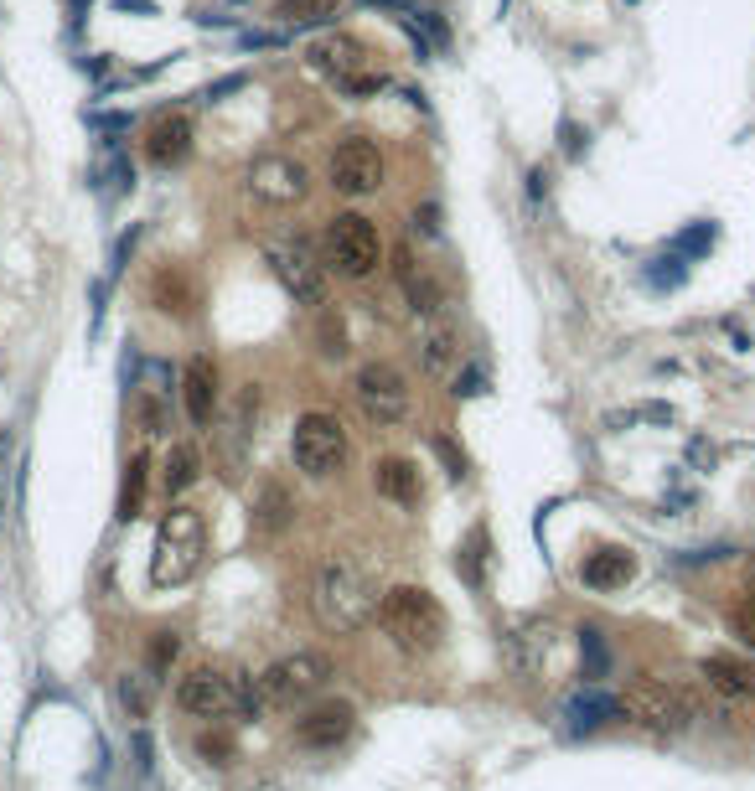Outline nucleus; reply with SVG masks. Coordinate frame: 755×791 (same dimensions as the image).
Returning a JSON list of instances; mask_svg holds the SVG:
<instances>
[{"label":"nucleus","instance_id":"7","mask_svg":"<svg viewBox=\"0 0 755 791\" xmlns=\"http://www.w3.org/2000/svg\"><path fill=\"white\" fill-rule=\"evenodd\" d=\"M290 455L306 476H337L347 466V430L331 414H300L295 419V435H290Z\"/></svg>","mask_w":755,"mask_h":791},{"label":"nucleus","instance_id":"21","mask_svg":"<svg viewBox=\"0 0 755 791\" xmlns=\"http://www.w3.org/2000/svg\"><path fill=\"white\" fill-rule=\"evenodd\" d=\"M419 362H425V373H435V378H445L461 362V337L445 316H430L425 337H419Z\"/></svg>","mask_w":755,"mask_h":791},{"label":"nucleus","instance_id":"34","mask_svg":"<svg viewBox=\"0 0 755 791\" xmlns=\"http://www.w3.org/2000/svg\"><path fill=\"white\" fill-rule=\"evenodd\" d=\"M321 342H326V347H321L326 357H342V352H347V337H342V321L331 316V311L321 316Z\"/></svg>","mask_w":755,"mask_h":791},{"label":"nucleus","instance_id":"37","mask_svg":"<svg viewBox=\"0 0 755 791\" xmlns=\"http://www.w3.org/2000/svg\"><path fill=\"white\" fill-rule=\"evenodd\" d=\"M435 450H440V461L450 466V476H466V455H456V445H450L445 435L435 440Z\"/></svg>","mask_w":755,"mask_h":791},{"label":"nucleus","instance_id":"3","mask_svg":"<svg viewBox=\"0 0 755 791\" xmlns=\"http://www.w3.org/2000/svg\"><path fill=\"white\" fill-rule=\"evenodd\" d=\"M616 704H621L626 719L657 729V735H683V729H693V719L704 714V698L693 683H657V678L631 683Z\"/></svg>","mask_w":755,"mask_h":791},{"label":"nucleus","instance_id":"29","mask_svg":"<svg viewBox=\"0 0 755 791\" xmlns=\"http://www.w3.org/2000/svg\"><path fill=\"white\" fill-rule=\"evenodd\" d=\"M456 574H461V580H466L471 590L487 585V533H481V528H476V533L461 543V549H456Z\"/></svg>","mask_w":755,"mask_h":791},{"label":"nucleus","instance_id":"33","mask_svg":"<svg viewBox=\"0 0 755 791\" xmlns=\"http://www.w3.org/2000/svg\"><path fill=\"white\" fill-rule=\"evenodd\" d=\"M280 16H290V21H326V16H337V0H285Z\"/></svg>","mask_w":755,"mask_h":791},{"label":"nucleus","instance_id":"4","mask_svg":"<svg viewBox=\"0 0 755 791\" xmlns=\"http://www.w3.org/2000/svg\"><path fill=\"white\" fill-rule=\"evenodd\" d=\"M207 549V528L197 507H171L156 528V559H150V580L156 585H181L192 580Z\"/></svg>","mask_w":755,"mask_h":791},{"label":"nucleus","instance_id":"27","mask_svg":"<svg viewBox=\"0 0 755 791\" xmlns=\"http://www.w3.org/2000/svg\"><path fill=\"white\" fill-rule=\"evenodd\" d=\"M564 714H569V729H595V724L616 719V714H621V704H616L611 693H595V688H590V693H575V698H569V709H564Z\"/></svg>","mask_w":755,"mask_h":791},{"label":"nucleus","instance_id":"38","mask_svg":"<svg viewBox=\"0 0 755 791\" xmlns=\"http://www.w3.org/2000/svg\"><path fill=\"white\" fill-rule=\"evenodd\" d=\"M688 455H693L699 466H714V445H704V440H693V450H688Z\"/></svg>","mask_w":755,"mask_h":791},{"label":"nucleus","instance_id":"14","mask_svg":"<svg viewBox=\"0 0 755 791\" xmlns=\"http://www.w3.org/2000/svg\"><path fill=\"white\" fill-rule=\"evenodd\" d=\"M249 187H254V197H264V202L290 207V202H300V197L311 192V171L300 166L295 156H259V161L249 166Z\"/></svg>","mask_w":755,"mask_h":791},{"label":"nucleus","instance_id":"36","mask_svg":"<svg viewBox=\"0 0 755 791\" xmlns=\"http://www.w3.org/2000/svg\"><path fill=\"white\" fill-rule=\"evenodd\" d=\"M735 631H740V636H745V642L755 647V595L735 605Z\"/></svg>","mask_w":755,"mask_h":791},{"label":"nucleus","instance_id":"31","mask_svg":"<svg viewBox=\"0 0 755 791\" xmlns=\"http://www.w3.org/2000/svg\"><path fill=\"white\" fill-rule=\"evenodd\" d=\"M176 657H181V636L176 631H156V636H150V673H156V678L171 673Z\"/></svg>","mask_w":755,"mask_h":791},{"label":"nucleus","instance_id":"11","mask_svg":"<svg viewBox=\"0 0 755 791\" xmlns=\"http://www.w3.org/2000/svg\"><path fill=\"white\" fill-rule=\"evenodd\" d=\"M331 187H337L342 197H373L383 187V156H378V145L373 140H342L337 150H331Z\"/></svg>","mask_w":755,"mask_h":791},{"label":"nucleus","instance_id":"19","mask_svg":"<svg viewBox=\"0 0 755 791\" xmlns=\"http://www.w3.org/2000/svg\"><path fill=\"white\" fill-rule=\"evenodd\" d=\"M187 150H192V119H187V114H161L156 125H150V135H145V156L156 161V166L187 161Z\"/></svg>","mask_w":755,"mask_h":791},{"label":"nucleus","instance_id":"10","mask_svg":"<svg viewBox=\"0 0 755 791\" xmlns=\"http://www.w3.org/2000/svg\"><path fill=\"white\" fill-rule=\"evenodd\" d=\"M269 264H275L280 285L300 300V306H321L326 300V275L311 254L306 238H285V243H269Z\"/></svg>","mask_w":755,"mask_h":791},{"label":"nucleus","instance_id":"13","mask_svg":"<svg viewBox=\"0 0 755 791\" xmlns=\"http://www.w3.org/2000/svg\"><path fill=\"white\" fill-rule=\"evenodd\" d=\"M176 704L197 719H223L238 709V683L228 673H218V667H192L176 688Z\"/></svg>","mask_w":755,"mask_h":791},{"label":"nucleus","instance_id":"6","mask_svg":"<svg viewBox=\"0 0 755 791\" xmlns=\"http://www.w3.org/2000/svg\"><path fill=\"white\" fill-rule=\"evenodd\" d=\"M326 683H331V657L295 652V657H280L275 667H264L259 698L275 704V709H295V704H306V698H316Z\"/></svg>","mask_w":755,"mask_h":791},{"label":"nucleus","instance_id":"8","mask_svg":"<svg viewBox=\"0 0 755 791\" xmlns=\"http://www.w3.org/2000/svg\"><path fill=\"white\" fill-rule=\"evenodd\" d=\"M259 409H264V393H259V383H244L233 393V404L223 409V419H218V430H213V440H218V466H223V476L228 481H238L244 476V461H249V450H254V424H259Z\"/></svg>","mask_w":755,"mask_h":791},{"label":"nucleus","instance_id":"25","mask_svg":"<svg viewBox=\"0 0 755 791\" xmlns=\"http://www.w3.org/2000/svg\"><path fill=\"white\" fill-rule=\"evenodd\" d=\"M150 300H156L166 316H187V311L197 306V290H192V280H187V269L161 264L156 280H150Z\"/></svg>","mask_w":755,"mask_h":791},{"label":"nucleus","instance_id":"26","mask_svg":"<svg viewBox=\"0 0 755 791\" xmlns=\"http://www.w3.org/2000/svg\"><path fill=\"white\" fill-rule=\"evenodd\" d=\"M197 476H202V455H197V445L176 440V445L166 450V466H161L166 497H176V492H187V486H197Z\"/></svg>","mask_w":755,"mask_h":791},{"label":"nucleus","instance_id":"5","mask_svg":"<svg viewBox=\"0 0 755 791\" xmlns=\"http://www.w3.org/2000/svg\"><path fill=\"white\" fill-rule=\"evenodd\" d=\"M321 254L326 264L347 280H368L373 269L383 264V243H378V228L362 218V212H337L326 223V238H321Z\"/></svg>","mask_w":755,"mask_h":791},{"label":"nucleus","instance_id":"1","mask_svg":"<svg viewBox=\"0 0 755 791\" xmlns=\"http://www.w3.org/2000/svg\"><path fill=\"white\" fill-rule=\"evenodd\" d=\"M311 611L326 631H357V626H368L373 611H378V585H373V574L362 569L352 554H331L321 569H316V585H311Z\"/></svg>","mask_w":755,"mask_h":791},{"label":"nucleus","instance_id":"22","mask_svg":"<svg viewBox=\"0 0 755 791\" xmlns=\"http://www.w3.org/2000/svg\"><path fill=\"white\" fill-rule=\"evenodd\" d=\"M394 275H399V285H404V295H409V306H414L419 316H440V311H445L440 285L430 280V269H425V264H414V254H409V249H399Z\"/></svg>","mask_w":755,"mask_h":791},{"label":"nucleus","instance_id":"23","mask_svg":"<svg viewBox=\"0 0 755 791\" xmlns=\"http://www.w3.org/2000/svg\"><path fill=\"white\" fill-rule=\"evenodd\" d=\"M290 517H295V497L285 492V481H259V492H254V533L275 538V533L290 528Z\"/></svg>","mask_w":755,"mask_h":791},{"label":"nucleus","instance_id":"28","mask_svg":"<svg viewBox=\"0 0 755 791\" xmlns=\"http://www.w3.org/2000/svg\"><path fill=\"white\" fill-rule=\"evenodd\" d=\"M145 471H150L145 455H130L125 461V481H119V523H135L140 517V507H145Z\"/></svg>","mask_w":755,"mask_h":791},{"label":"nucleus","instance_id":"24","mask_svg":"<svg viewBox=\"0 0 755 791\" xmlns=\"http://www.w3.org/2000/svg\"><path fill=\"white\" fill-rule=\"evenodd\" d=\"M631 574H637V559H631L626 549H600V554H590L580 564V580L590 590H621Z\"/></svg>","mask_w":755,"mask_h":791},{"label":"nucleus","instance_id":"32","mask_svg":"<svg viewBox=\"0 0 755 791\" xmlns=\"http://www.w3.org/2000/svg\"><path fill=\"white\" fill-rule=\"evenodd\" d=\"M580 657H585V678H606L611 652L600 642V631H580Z\"/></svg>","mask_w":755,"mask_h":791},{"label":"nucleus","instance_id":"2","mask_svg":"<svg viewBox=\"0 0 755 791\" xmlns=\"http://www.w3.org/2000/svg\"><path fill=\"white\" fill-rule=\"evenodd\" d=\"M378 626L388 631V642L409 657H430L445 642V611L430 590L419 585H394L388 595H378Z\"/></svg>","mask_w":755,"mask_h":791},{"label":"nucleus","instance_id":"12","mask_svg":"<svg viewBox=\"0 0 755 791\" xmlns=\"http://www.w3.org/2000/svg\"><path fill=\"white\" fill-rule=\"evenodd\" d=\"M311 57H316V68L321 73H331L342 88H352V94H373V88L383 83L378 73H373V57H368V47H362L357 37H321L316 47H311Z\"/></svg>","mask_w":755,"mask_h":791},{"label":"nucleus","instance_id":"17","mask_svg":"<svg viewBox=\"0 0 755 791\" xmlns=\"http://www.w3.org/2000/svg\"><path fill=\"white\" fill-rule=\"evenodd\" d=\"M373 486H378V497H388L394 507H419V502H425L419 466L404 461V455H383V461L373 466Z\"/></svg>","mask_w":755,"mask_h":791},{"label":"nucleus","instance_id":"16","mask_svg":"<svg viewBox=\"0 0 755 791\" xmlns=\"http://www.w3.org/2000/svg\"><path fill=\"white\" fill-rule=\"evenodd\" d=\"M357 729V714L352 704H321L311 709L306 719L295 724V745H306V750H337L347 735Z\"/></svg>","mask_w":755,"mask_h":791},{"label":"nucleus","instance_id":"9","mask_svg":"<svg viewBox=\"0 0 755 791\" xmlns=\"http://www.w3.org/2000/svg\"><path fill=\"white\" fill-rule=\"evenodd\" d=\"M352 393H357V409L368 414L378 430L409 419V378L394 368V362H362Z\"/></svg>","mask_w":755,"mask_h":791},{"label":"nucleus","instance_id":"39","mask_svg":"<svg viewBox=\"0 0 755 791\" xmlns=\"http://www.w3.org/2000/svg\"><path fill=\"white\" fill-rule=\"evenodd\" d=\"M750 595H755V574H750Z\"/></svg>","mask_w":755,"mask_h":791},{"label":"nucleus","instance_id":"20","mask_svg":"<svg viewBox=\"0 0 755 791\" xmlns=\"http://www.w3.org/2000/svg\"><path fill=\"white\" fill-rule=\"evenodd\" d=\"M699 678L719 698H750L755 693V662H745V657H704Z\"/></svg>","mask_w":755,"mask_h":791},{"label":"nucleus","instance_id":"30","mask_svg":"<svg viewBox=\"0 0 755 791\" xmlns=\"http://www.w3.org/2000/svg\"><path fill=\"white\" fill-rule=\"evenodd\" d=\"M150 683H156L150 673H125V678H119V704H125L130 719L150 714V698H156V688H150Z\"/></svg>","mask_w":755,"mask_h":791},{"label":"nucleus","instance_id":"18","mask_svg":"<svg viewBox=\"0 0 755 791\" xmlns=\"http://www.w3.org/2000/svg\"><path fill=\"white\" fill-rule=\"evenodd\" d=\"M181 399H187L192 424H213V409H218V368H213V357H192L187 362V373H181Z\"/></svg>","mask_w":755,"mask_h":791},{"label":"nucleus","instance_id":"15","mask_svg":"<svg viewBox=\"0 0 755 791\" xmlns=\"http://www.w3.org/2000/svg\"><path fill=\"white\" fill-rule=\"evenodd\" d=\"M549 657H554V626L549 621H523L507 636V662L518 678H543L549 673Z\"/></svg>","mask_w":755,"mask_h":791},{"label":"nucleus","instance_id":"35","mask_svg":"<svg viewBox=\"0 0 755 791\" xmlns=\"http://www.w3.org/2000/svg\"><path fill=\"white\" fill-rule=\"evenodd\" d=\"M197 755H207V760H218V766H228L233 740H228V735H197Z\"/></svg>","mask_w":755,"mask_h":791}]
</instances>
